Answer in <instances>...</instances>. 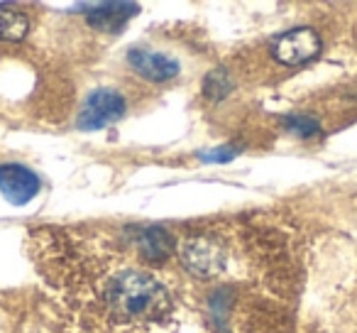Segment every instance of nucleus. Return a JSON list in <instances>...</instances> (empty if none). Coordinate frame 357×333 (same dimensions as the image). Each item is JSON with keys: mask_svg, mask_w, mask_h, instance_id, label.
<instances>
[{"mask_svg": "<svg viewBox=\"0 0 357 333\" xmlns=\"http://www.w3.org/2000/svg\"><path fill=\"white\" fill-rule=\"evenodd\" d=\"M105 302L128 318H154L169 309V294L152 274L125 269L115 274L103 292Z\"/></svg>", "mask_w": 357, "mask_h": 333, "instance_id": "nucleus-1", "label": "nucleus"}, {"mask_svg": "<svg viewBox=\"0 0 357 333\" xmlns=\"http://www.w3.org/2000/svg\"><path fill=\"white\" fill-rule=\"evenodd\" d=\"M125 113V98L113 89H98L86 98L79 113V128L86 133L103 130L105 125L115 123Z\"/></svg>", "mask_w": 357, "mask_h": 333, "instance_id": "nucleus-2", "label": "nucleus"}, {"mask_svg": "<svg viewBox=\"0 0 357 333\" xmlns=\"http://www.w3.org/2000/svg\"><path fill=\"white\" fill-rule=\"evenodd\" d=\"M181 260H184L189 272L206 279L225 267V248H220L218 240L208 238V235H199V238H191L184 243Z\"/></svg>", "mask_w": 357, "mask_h": 333, "instance_id": "nucleus-3", "label": "nucleus"}, {"mask_svg": "<svg viewBox=\"0 0 357 333\" xmlns=\"http://www.w3.org/2000/svg\"><path fill=\"white\" fill-rule=\"evenodd\" d=\"M274 57L282 64H303V61L313 59L321 52V37L311 30V27H301V30L284 32L272 47Z\"/></svg>", "mask_w": 357, "mask_h": 333, "instance_id": "nucleus-4", "label": "nucleus"}, {"mask_svg": "<svg viewBox=\"0 0 357 333\" xmlns=\"http://www.w3.org/2000/svg\"><path fill=\"white\" fill-rule=\"evenodd\" d=\"M0 194L15 206L30 204L40 194V177L22 164H0Z\"/></svg>", "mask_w": 357, "mask_h": 333, "instance_id": "nucleus-5", "label": "nucleus"}, {"mask_svg": "<svg viewBox=\"0 0 357 333\" xmlns=\"http://www.w3.org/2000/svg\"><path fill=\"white\" fill-rule=\"evenodd\" d=\"M128 61L139 76L149 81H172L174 76H178V61L172 59L167 54H159V52H149V50H132L128 54Z\"/></svg>", "mask_w": 357, "mask_h": 333, "instance_id": "nucleus-6", "label": "nucleus"}, {"mask_svg": "<svg viewBox=\"0 0 357 333\" xmlns=\"http://www.w3.org/2000/svg\"><path fill=\"white\" fill-rule=\"evenodd\" d=\"M86 10H89L86 17H89V22L96 30L115 32L120 25H125L139 8L135 6V3H100V6H89Z\"/></svg>", "mask_w": 357, "mask_h": 333, "instance_id": "nucleus-7", "label": "nucleus"}, {"mask_svg": "<svg viewBox=\"0 0 357 333\" xmlns=\"http://www.w3.org/2000/svg\"><path fill=\"white\" fill-rule=\"evenodd\" d=\"M137 248L147 262H164L174 253L176 243H174L172 233L164 230L162 225H149L137 233Z\"/></svg>", "mask_w": 357, "mask_h": 333, "instance_id": "nucleus-8", "label": "nucleus"}, {"mask_svg": "<svg viewBox=\"0 0 357 333\" xmlns=\"http://www.w3.org/2000/svg\"><path fill=\"white\" fill-rule=\"evenodd\" d=\"M30 22L20 10H15L13 6H0V40L17 42L27 35Z\"/></svg>", "mask_w": 357, "mask_h": 333, "instance_id": "nucleus-9", "label": "nucleus"}, {"mask_svg": "<svg viewBox=\"0 0 357 333\" xmlns=\"http://www.w3.org/2000/svg\"><path fill=\"white\" fill-rule=\"evenodd\" d=\"M233 91V79L225 69H213L204 81V94L208 98L218 101V98H225V96Z\"/></svg>", "mask_w": 357, "mask_h": 333, "instance_id": "nucleus-10", "label": "nucleus"}, {"mask_svg": "<svg viewBox=\"0 0 357 333\" xmlns=\"http://www.w3.org/2000/svg\"><path fill=\"white\" fill-rule=\"evenodd\" d=\"M284 125H287V130L301 135V138H311V135L318 133V123L313 118H308V115H289L284 120Z\"/></svg>", "mask_w": 357, "mask_h": 333, "instance_id": "nucleus-11", "label": "nucleus"}, {"mask_svg": "<svg viewBox=\"0 0 357 333\" xmlns=\"http://www.w3.org/2000/svg\"><path fill=\"white\" fill-rule=\"evenodd\" d=\"M235 154H240V147H215L213 152H204L201 154V159L204 162H228V159H233Z\"/></svg>", "mask_w": 357, "mask_h": 333, "instance_id": "nucleus-12", "label": "nucleus"}]
</instances>
